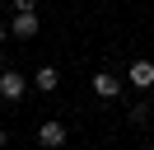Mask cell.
<instances>
[{
    "mask_svg": "<svg viewBox=\"0 0 154 150\" xmlns=\"http://www.w3.org/2000/svg\"><path fill=\"white\" fill-rule=\"evenodd\" d=\"M10 33L19 38V42L38 38V33H42V24H38V9H33V14H19V9H14V19H10Z\"/></svg>",
    "mask_w": 154,
    "mask_h": 150,
    "instance_id": "obj_4",
    "label": "cell"
},
{
    "mask_svg": "<svg viewBox=\"0 0 154 150\" xmlns=\"http://www.w3.org/2000/svg\"><path fill=\"white\" fill-rule=\"evenodd\" d=\"M14 9H19V14H33V9H38V0H14Z\"/></svg>",
    "mask_w": 154,
    "mask_h": 150,
    "instance_id": "obj_8",
    "label": "cell"
},
{
    "mask_svg": "<svg viewBox=\"0 0 154 150\" xmlns=\"http://www.w3.org/2000/svg\"><path fill=\"white\" fill-rule=\"evenodd\" d=\"M5 141H10V131H5V127H0V150H5Z\"/></svg>",
    "mask_w": 154,
    "mask_h": 150,
    "instance_id": "obj_10",
    "label": "cell"
},
{
    "mask_svg": "<svg viewBox=\"0 0 154 150\" xmlns=\"http://www.w3.org/2000/svg\"><path fill=\"white\" fill-rule=\"evenodd\" d=\"M28 89H33V75H23V70H0V99H5V103H19Z\"/></svg>",
    "mask_w": 154,
    "mask_h": 150,
    "instance_id": "obj_1",
    "label": "cell"
},
{
    "mask_svg": "<svg viewBox=\"0 0 154 150\" xmlns=\"http://www.w3.org/2000/svg\"><path fill=\"white\" fill-rule=\"evenodd\" d=\"M126 84L140 89V94H149V89H154V61H145V56L131 61V66H126Z\"/></svg>",
    "mask_w": 154,
    "mask_h": 150,
    "instance_id": "obj_3",
    "label": "cell"
},
{
    "mask_svg": "<svg viewBox=\"0 0 154 150\" xmlns=\"http://www.w3.org/2000/svg\"><path fill=\"white\" fill-rule=\"evenodd\" d=\"M66 141H70V131H66L61 117H47V122L38 127V145H42V150H61Z\"/></svg>",
    "mask_w": 154,
    "mask_h": 150,
    "instance_id": "obj_2",
    "label": "cell"
},
{
    "mask_svg": "<svg viewBox=\"0 0 154 150\" xmlns=\"http://www.w3.org/2000/svg\"><path fill=\"white\" fill-rule=\"evenodd\" d=\"M94 94H98V99H103V103H112V99H122V80H117L112 70H98V75H94Z\"/></svg>",
    "mask_w": 154,
    "mask_h": 150,
    "instance_id": "obj_5",
    "label": "cell"
},
{
    "mask_svg": "<svg viewBox=\"0 0 154 150\" xmlns=\"http://www.w3.org/2000/svg\"><path fill=\"white\" fill-rule=\"evenodd\" d=\"M5 42H10V24H0V47H5Z\"/></svg>",
    "mask_w": 154,
    "mask_h": 150,
    "instance_id": "obj_9",
    "label": "cell"
},
{
    "mask_svg": "<svg viewBox=\"0 0 154 150\" xmlns=\"http://www.w3.org/2000/svg\"><path fill=\"white\" fill-rule=\"evenodd\" d=\"M33 89L56 94V89H61V70H56V66H38V70H33Z\"/></svg>",
    "mask_w": 154,
    "mask_h": 150,
    "instance_id": "obj_6",
    "label": "cell"
},
{
    "mask_svg": "<svg viewBox=\"0 0 154 150\" xmlns=\"http://www.w3.org/2000/svg\"><path fill=\"white\" fill-rule=\"evenodd\" d=\"M149 150H154V136H149Z\"/></svg>",
    "mask_w": 154,
    "mask_h": 150,
    "instance_id": "obj_11",
    "label": "cell"
},
{
    "mask_svg": "<svg viewBox=\"0 0 154 150\" xmlns=\"http://www.w3.org/2000/svg\"><path fill=\"white\" fill-rule=\"evenodd\" d=\"M126 122H131V127H149V99L131 103V112H126Z\"/></svg>",
    "mask_w": 154,
    "mask_h": 150,
    "instance_id": "obj_7",
    "label": "cell"
}]
</instances>
